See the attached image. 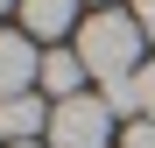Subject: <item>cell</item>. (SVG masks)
<instances>
[{
    "label": "cell",
    "mask_w": 155,
    "mask_h": 148,
    "mask_svg": "<svg viewBox=\"0 0 155 148\" xmlns=\"http://www.w3.org/2000/svg\"><path fill=\"white\" fill-rule=\"evenodd\" d=\"M85 78H92V71H85L78 49H49V57H42V92L57 99V106H64V99H85Z\"/></svg>",
    "instance_id": "obj_6"
},
{
    "label": "cell",
    "mask_w": 155,
    "mask_h": 148,
    "mask_svg": "<svg viewBox=\"0 0 155 148\" xmlns=\"http://www.w3.org/2000/svg\"><path fill=\"white\" fill-rule=\"evenodd\" d=\"M71 28H85V14H78V0H21V35L28 42H57V35H71Z\"/></svg>",
    "instance_id": "obj_5"
},
{
    "label": "cell",
    "mask_w": 155,
    "mask_h": 148,
    "mask_svg": "<svg viewBox=\"0 0 155 148\" xmlns=\"http://www.w3.org/2000/svg\"><path fill=\"white\" fill-rule=\"evenodd\" d=\"M99 7H113V0H99Z\"/></svg>",
    "instance_id": "obj_12"
},
{
    "label": "cell",
    "mask_w": 155,
    "mask_h": 148,
    "mask_svg": "<svg viewBox=\"0 0 155 148\" xmlns=\"http://www.w3.org/2000/svg\"><path fill=\"white\" fill-rule=\"evenodd\" d=\"M28 85H42V49L21 28H0V99H21Z\"/></svg>",
    "instance_id": "obj_3"
},
{
    "label": "cell",
    "mask_w": 155,
    "mask_h": 148,
    "mask_svg": "<svg viewBox=\"0 0 155 148\" xmlns=\"http://www.w3.org/2000/svg\"><path fill=\"white\" fill-rule=\"evenodd\" d=\"M134 92H141V120H155V64H141V78H134Z\"/></svg>",
    "instance_id": "obj_8"
},
{
    "label": "cell",
    "mask_w": 155,
    "mask_h": 148,
    "mask_svg": "<svg viewBox=\"0 0 155 148\" xmlns=\"http://www.w3.org/2000/svg\"><path fill=\"white\" fill-rule=\"evenodd\" d=\"M113 134V106L106 99H64L57 113H49V148H106Z\"/></svg>",
    "instance_id": "obj_2"
},
{
    "label": "cell",
    "mask_w": 155,
    "mask_h": 148,
    "mask_svg": "<svg viewBox=\"0 0 155 148\" xmlns=\"http://www.w3.org/2000/svg\"><path fill=\"white\" fill-rule=\"evenodd\" d=\"M127 14H134V21H141V35L155 42V0H134V7H127Z\"/></svg>",
    "instance_id": "obj_9"
},
{
    "label": "cell",
    "mask_w": 155,
    "mask_h": 148,
    "mask_svg": "<svg viewBox=\"0 0 155 148\" xmlns=\"http://www.w3.org/2000/svg\"><path fill=\"white\" fill-rule=\"evenodd\" d=\"M7 7H14V14H21V0H0V14H7Z\"/></svg>",
    "instance_id": "obj_10"
},
{
    "label": "cell",
    "mask_w": 155,
    "mask_h": 148,
    "mask_svg": "<svg viewBox=\"0 0 155 148\" xmlns=\"http://www.w3.org/2000/svg\"><path fill=\"white\" fill-rule=\"evenodd\" d=\"M49 113H57V106H42L35 92L0 99V141H7V148H28L35 134H49Z\"/></svg>",
    "instance_id": "obj_4"
},
{
    "label": "cell",
    "mask_w": 155,
    "mask_h": 148,
    "mask_svg": "<svg viewBox=\"0 0 155 148\" xmlns=\"http://www.w3.org/2000/svg\"><path fill=\"white\" fill-rule=\"evenodd\" d=\"M120 141H127V148H155V120H127Z\"/></svg>",
    "instance_id": "obj_7"
},
{
    "label": "cell",
    "mask_w": 155,
    "mask_h": 148,
    "mask_svg": "<svg viewBox=\"0 0 155 148\" xmlns=\"http://www.w3.org/2000/svg\"><path fill=\"white\" fill-rule=\"evenodd\" d=\"M141 21L134 14H120V7H99L85 14V28H78V57H85V71L99 85H113V78H134L141 71Z\"/></svg>",
    "instance_id": "obj_1"
},
{
    "label": "cell",
    "mask_w": 155,
    "mask_h": 148,
    "mask_svg": "<svg viewBox=\"0 0 155 148\" xmlns=\"http://www.w3.org/2000/svg\"><path fill=\"white\" fill-rule=\"evenodd\" d=\"M28 148H49V141H28Z\"/></svg>",
    "instance_id": "obj_11"
}]
</instances>
